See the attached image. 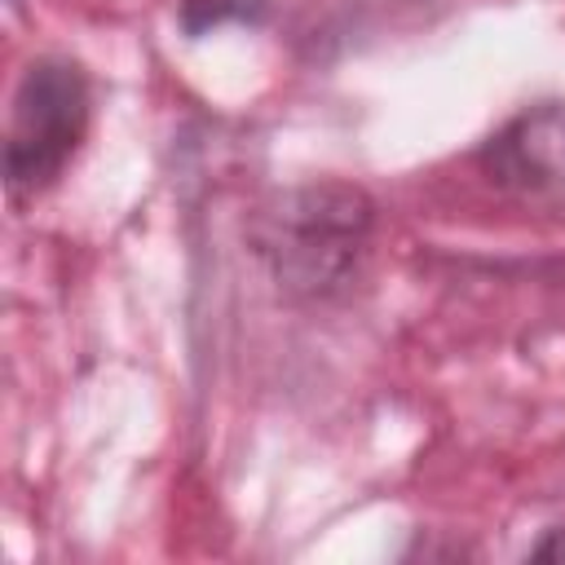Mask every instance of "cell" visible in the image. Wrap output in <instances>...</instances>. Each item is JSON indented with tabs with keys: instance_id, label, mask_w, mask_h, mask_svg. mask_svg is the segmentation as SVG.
Here are the masks:
<instances>
[{
	"instance_id": "6da1fadb",
	"label": "cell",
	"mask_w": 565,
	"mask_h": 565,
	"mask_svg": "<svg viewBox=\"0 0 565 565\" xmlns=\"http://www.w3.org/2000/svg\"><path fill=\"white\" fill-rule=\"evenodd\" d=\"M88 128V84L66 57H40L22 71L4 132V177L13 194H35L62 177Z\"/></svg>"
},
{
	"instance_id": "7a4b0ae2",
	"label": "cell",
	"mask_w": 565,
	"mask_h": 565,
	"mask_svg": "<svg viewBox=\"0 0 565 565\" xmlns=\"http://www.w3.org/2000/svg\"><path fill=\"white\" fill-rule=\"evenodd\" d=\"M282 221L291 225L278 238L282 274H300L309 287H318L358 252L366 234V203L349 190H318L305 194L296 212H282Z\"/></svg>"
},
{
	"instance_id": "3957f363",
	"label": "cell",
	"mask_w": 565,
	"mask_h": 565,
	"mask_svg": "<svg viewBox=\"0 0 565 565\" xmlns=\"http://www.w3.org/2000/svg\"><path fill=\"white\" fill-rule=\"evenodd\" d=\"M486 163L508 185L565 190V106H543L512 119L486 146Z\"/></svg>"
},
{
	"instance_id": "277c9868",
	"label": "cell",
	"mask_w": 565,
	"mask_h": 565,
	"mask_svg": "<svg viewBox=\"0 0 565 565\" xmlns=\"http://www.w3.org/2000/svg\"><path fill=\"white\" fill-rule=\"evenodd\" d=\"M269 13V0H181V26L190 35H203L212 26H225V22H265Z\"/></svg>"
},
{
	"instance_id": "5b68a950",
	"label": "cell",
	"mask_w": 565,
	"mask_h": 565,
	"mask_svg": "<svg viewBox=\"0 0 565 565\" xmlns=\"http://www.w3.org/2000/svg\"><path fill=\"white\" fill-rule=\"evenodd\" d=\"M530 556H534V561H565V525L547 530V534L530 547Z\"/></svg>"
}]
</instances>
